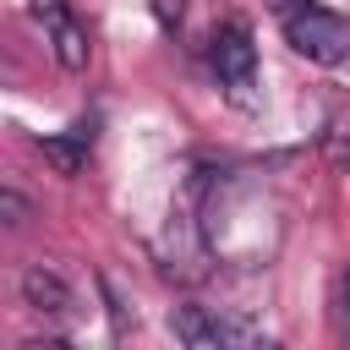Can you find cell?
Masks as SVG:
<instances>
[{
    "instance_id": "cell-9",
    "label": "cell",
    "mask_w": 350,
    "mask_h": 350,
    "mask_svg": "<svg viewBox=\"0 0 350 350\" xmlns=\"http://www.w3.org/2000/svg\"><path fill=\"white\" fill-rule=\"evenodd\" d=\"M148 11H153V22H159L164 33H175V27L186 22V0H148Z\"/></svg>"
},
{
    "instance_id": "cell-10",
    "label": "cell",
    "mask_w": 350,
    "mask_h": 350,
    "mask_svg": "<svg viewBox=\"0 0 350 350\" xmlns=\"http://www.w3.org/2000/svg\"><path fill=\"white\" fill-rule=\"evenodd\" d=\"M295 5H301V0H268V11H273V16H284V11H295Z\"/></svg>"
},
{
    "instance_id": "cell-7",
    "label": "cell",
    "mask_w": 350,
    "mask_h": 350,
    "mask_svg": "<svg viewBox=\"0 0 350 350\" xmlns=\"http://www.w3.org/2000/svg\"><path fill=\"white\" fill-rule=\"evenodd\" d=\"M323 153H328V164L350 159V104H334V115L323 120Z\"/></svg>"
},
{
    "instance_id": "cell-5",
    "label": "cell",
    "mask_w": 350,
    "mask_h": 350,
    "mask_svg": "<svg viewBox=\"0 0 350 350\" xmlns=\"http://www.w3.org/2000/svg\"><path fill=\"white\" fill-rule=\"evenodd\" d=\"M22 301H27V312H38L44 323H66L71 306H77L71 279H66L55 262H27V268H22Z\"/></svg>"
},
{
    "instance_id": "cell-3",
    "label": "cell",
    "mask_w": 350,
    "mask_h": 350,
    "mask_svg": "<svg viewBox=\"0 0 350 350\" xmlns=\"http://www.w3.org/2000/svg\"><path fill=\"white\" fill-rule=\"evenodd\" d=\"M27 16L44 33V44H49V55H55L60 71H71V77L88 71L93 44H88V27H82V16H77L71 0H27Z\"/></svg>"
},
{
    "instance_id": "cell-1",
    "label": "cell",
    "mask_w": 350,
    "mask_h": 350,
    "mask_svg": "<svg viewBox=\"0 0 350 350\" xmlns=\"http://www.w3.org/2000/svg\"><path fill=\"white\" fill-rule=\"evenodd\" d=\"M279 27H284L290 49L301 60H312V66H339L350 55V22L339 11H328V5H317V0H301L295 11H284Z\"/></svg>"
},
{
    "instance_id": "cell-11",
    "label": "cell",
    "mask_w": 350,
    "mask_h": 350,
    "mask_svg": "<svg viewBox=\"0 0 350 350\" xmlns=\"http://www.w3.org/2000/svg\"><path fill=\"white\" fill-rule=\"evenodd\" d=\"M345 323H350V273H345Z\"/></svg>"
},
{
    "instance_id": "cell-8",
    "label": "cell",
    "mask_w": 350,
    "mask_h": 350,
    "mask_svg": "<svg viewBox=\"0 0 350 350\" xmlns=\"http://www.w3.org/2000/svg\"><path fill=\"white\" fill-rule=\"evenodd\" d=\"M27 213H33V208H27V197H22L16 186H0V219H5V230H22V224H27Z\"/></svg>"
},
{
    "instance_id": "cell-4",
    "label": "cell",
    "mask_w": 350,
    "mask_h": 350,
    "mask_svg": "<svg viewBox=\"0 0 350 350\" xmlns=\"http://www.w3.org/2000/svg\"><path fill=\"white\" fill-rule=\"evenodd\" d=\"M208 66H213V77H219V88H224L230 98H246V93L257 88V44H252V27L230 16V22L208 38Z\"/></svg>"
},
{
    "instance_id": "cell-6",
    "label": "cell",
    "mask_w": 350,
    "mask_h": 350,
    "mask_svg": "<svg viewBox=\"0 0 350 350\" xmlns=\"http://www.w3.org/2000/svg\"><path fill=\"white\" fill-rule=\"evenodd\" d=\"M38 153H44L60 175H77V170L88 164V153H93V120H77L66 137H38Z\"/></svg>"
},
{
    "instance_id": "cell-2",
    "label": "cell",
    "mask_w": 350,
    "mask_h": 350,
    "mask_svg": "<svg viewBox=\"0 0 350 350\" xmlns=\"http://www.w3.org/2000/svg\"><path fill=\"white\" fill-rule=\"evenodd\" d=\"M170 334L191 350H230V345H262L268 334L246 317L230 312H208V306H175L170 312Z\"/></svg>"
}]
</instances>
